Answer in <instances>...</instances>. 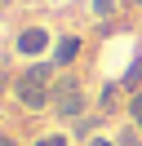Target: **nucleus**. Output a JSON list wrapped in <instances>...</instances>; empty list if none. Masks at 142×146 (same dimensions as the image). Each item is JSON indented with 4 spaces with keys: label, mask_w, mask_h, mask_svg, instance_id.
I'll list each match as a JSON object with an SVG mask.
<instances>
[{
    "label": "nucleus",
    "mask_w": 142,
    "mask_h": 146,
    "mask_svg": "<svg viewBox=\"0 0 142 146\" xmlns=\"http://www.w3.org/2000/svg\"><path fill=\"white\" fill-rule=\"evenodd\" d=\"M44 49H49V31L44 27H27L22 36H18V53L22 58H40Z\"/></svg>",
    "instance_id": "1"
},
{
    "label": "nucleus",
    "mask_w": 142,
    "mask_h": 146,
    "mask_svg": "<svg viewBox=\"0 0 142 146\" xmlns=\"http://www.w3.org/2000/svg\"><path fill=\"white\" fill-rule=\"evenodd\" d=\"M76 58H80V36H62L58 44H53V58H49V62H53V66H62V71H67V66L76 62Z\"/></svg>",
    "instance_id": "2"
},
{
    "label": "nucleus",
    "mask_w": 142,
    "mask_h": 146,
    "mask_svg": "<svg viewBox=\"0 0 142 146\" xmlns=\"http://www.w3.org/2000/svg\"><path fill=\"white\" fill-rule=\"evenodd\" d=\"M98 128H102V115H80L76 124H71V133L89 142V137H98Z\"/></svg>",
    "instance_id": "3"
},
{
    "label": "nucleus",
    "mask_w": 142,
    "mask_h": 146,
    "mask_svg": "<svg viewBox=\"0 0 142 146\" xmlns=\"http://www.w3.org/2000/svg\"><path fill=\"white\" fill-rule=\"evenodd\" d=\"M120 89L124 93H138L142 89V58H133V66L124 71V80H120Z\"/></svg>",
    "instance_id": "4"
},
{
    "label": "nucleus",
    "mask_w": 142,
    "mask_h": 146,
    "mask_svg": "<svg viewBox=\"0 0 142 146\" xmlns=\"http://www.w3.org/2000/svg\"><path fill=\"white\" fill-rule=\"evenodd\" d=\"M115 146H142V128L138 124H124L120 133H115Z\"/></svg>",
    "instance_id": "5"
},
{
    "label": "nucleus",
    "mask_w": 142,
    "mask_h": 146,
    "mask_svg": "<svg viewBox=\"0 0 142 146\" xmlns=\"http://www.w3.org/2000/svg\"><path fill=\"white\" fill-rule=\"evenodd\" d=\"M115 98H120V84H102V93H98V106H102V111H111V106H115Z\"/></svg>",
    "instance_id": "6"
},
{
    "label": "nucleus",
    "mask_w": 142,
    "mask_h": 146,
    "mask_svg": "<svg viewBox=\"0 0 142 146\" xmlns=\"http://www.w3.org/2000/svg\"><path fill=\"white\" fill-rule=\"evenodd\" d=\"M31 146H71V137H67V133H40Z\"/></svg>",
    "instance_id": "7"
},
{
    "label": "nucleus",
    "mask_w": 142,
    "mask_h": 146,
    "mask_svg": "<svg viewBox=\"0 0 142 146\" xmlns=\"http://www.w3.org/2000/svg\"><path fill=\"white\" fill-rule=\"evenodd\" d=\"M129 119H133V124L142 119V89H138V93H129Z\"/></svg>",
    "instance_id": "8"
},
{
    "label": "nucleus",
    "mask_w": 142,
    "mask_h": 146,
    "mask_svg": "<svg viewBox=\"0 0 142 146\" xmlns=\"http://www.w3.org/2000/svg\"><path fill=\"white\" fill-rule=\"evenodd\" d=\"M84 146H115V137H107V133H98V137H89Z\"/></svg>",
    "instance_id": "9"
},
{
    "label": "nucleus",
    "mask_w": 142,
    "mask_h": 146,
    "mask_svg": "<svg viewBox=\"0 0 142 146\" xmlns=\"http://www.w3.org/2000/svg\"><path fill=\"white\" fill-rule=\"evenodd\" d=\"M93 13H98V18H107V13H111V0H93Z\"/></svg>",
    "instance_id": "10"
},
{
    "label": "nucleus",
    "mask_w": 142,
    "mask_h": 146,
    "mask_svg": "<svg viewBox=\"0 0 142 146\" xmlns=\"http://www.w3.org/2000/svg\"><path fill=\"white\" fill-rule=\"evenodd\" d=\"M0 146H18V142H13V137H9V133H0Z\"/></svg>",
    "instance_id": "11"
},
{
    "label": "nucleus",
    "mask_w": 142,
    "mask_h": 146,
    "mask_svg": "<svg viewBox=\"0 0 142 146\" xmlns=\"http://www.w3.org/2000/svg\"><path fill=\"white\" fill-rule=\"evenodd\" d=\"M133 5H142V0H133Z\"/></svg>",
    "instance_id": "12"
},
{
    "label": "nucleus",
    "mask_w": 142,
    "mask_h": 146,
    "mask_svg": "<svg viewBox=\"0 0 142 146\" xmlns=\"http://www.w3.org/2000/svg\"><path fill=\"white\" fill-rule=\"evenodd\" d=\"M138 128H142V119H138Z\"/></svg>",
    "instance_id": "13"
}]
</instances>
